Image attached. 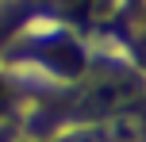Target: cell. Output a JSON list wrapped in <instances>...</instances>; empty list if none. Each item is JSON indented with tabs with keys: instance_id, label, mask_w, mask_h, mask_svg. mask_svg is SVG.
I'll list each match as a JSON object with an SVG mask.
<instances>
[{
	"instance_id": "1",
	"label": "cell",
	"mask_w": 146,
	"mask_h": 142,
	"mask_svg": "<svg viewBox=\"0 0 146 142\" xmlns=\"http://www.w3.org/2000/svg\"><path fill=\"white\" fill-rule=\"evenodd\" d=\"M54 4H58L62 12H69V15H85L88 8H92V0H54Z\"/></svg>"
}]
</instances>
